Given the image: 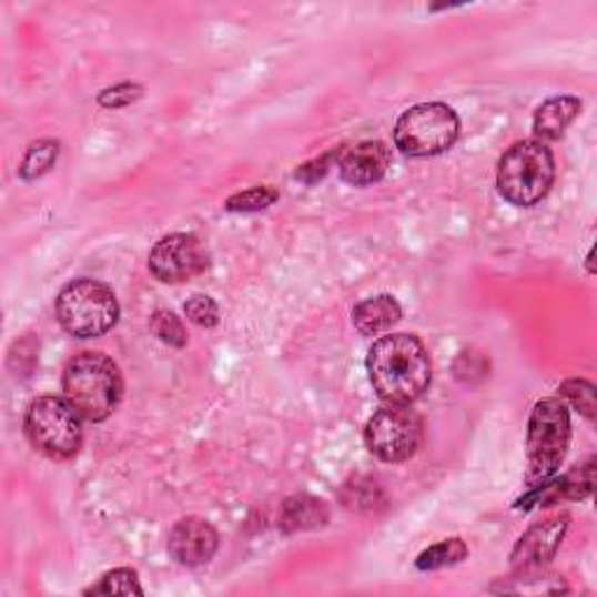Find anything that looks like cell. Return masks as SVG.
I'll return each instance as SVG.
<instances>
[{
  "instance_id": "obj_1",
  "label": "cell",
  "mask_w": 597,
  "mask_h": 597,
  "mask_svg": "<svg viewBox=\"0 0 597 597\" xmlns=\"http://www.w3.org/2000/svg\"><path fill=\"white\" fill-rule=\"evenodd\" d=\"M366 372L376 395L387 404L399 406L421 399L432 383L429 353L413 334L378 338L366 355Z\"/></svg>"
},
{
  "instance_id": "obj_2",
  "label": "cell",
  "mask_w": 597,
  "mask_h": 597,
  "mask_svg": "<svg viewBox=\"0 0 597 597\" xmlns=\"http://www.w3.org/2000/svg\"><path fill=\"white\" fill-rule=\"evenodd\" d=\"M124 393L120 366L108 355L87 351L63 370V395L89 423L108 421Z\"/></svg>"
},
{
  "instance_id": "obj_3",
  "label": "cell",
  "mask_w": 597,
  "mask_h": 597,
  "mask_svg": "<svg viewBox=\"0 0 597 597\" xmlns=\"http://www.w3.org/2000/svg\"><path fill=\"white\" fill-rule=\"evenodd\" d=\"M571 442L569 408L560 399H542L535 404L527 423V486L548 484L560 469Z\"/></svg>"
},
{
  "instance_id": "obj_4",
  "label": "cell",
  "mask_w": 597,
  "mask_h": 597,
  "mask_svg": "<svg viewBox=\"0 0 597 597\" xmlns=\"http://www.w3.org/2000/svg\"><path fill=\"white\" fill-rule=\"evenodd\" d=\"M556 159L544 143L523 141L512 145L497 166V190L518 209L537 205L554 188Z\"/></svg>"
},
{
  "instance_id": "obj_5",
  "label": "cell",
  "mask_w": 597,
  "mask_h": 597,
  "mask_svg": "<svg viewBox=\"0 0 597 597\" xmlns=\"http://www.w3.org/2000/svg\"><path fill=\"white\" fill-rule=\"evenodd\" d=\"M57 317L75 338H97L118 325L120 304L105 283L78 279L59 292Z\"/></svg>"
},
{
  "instance_id": "obj_6",
  "label": "cell",
  "mask_w": 597,
  "mask_h": 597,
  "mask_svg": "<svg viewBox=\"0 0 597 597\" xmlns=\"http://www.w3.org/2000/svg\"><path fill=\"white\" fill-rule=\"evenodd\" d=\"M461 135V118L446 103L413 105L395 124V145L406 156H436Z\"/></svg>"
},
{
  "instance_id": "obj_7",
  "label": "cell",
  "mask_w": 597,
  "mask_h": 597,
  "mask_svg": "<svg viewBox=\"0 0 597 597\" xmlns=\"http://www.w3.org/2000/svg\"><path fill=\"white\" fill-rule=\"evenodd\" d=\"M82 416L68 399L44 395L27 411V434L31 444L52 461H68L82 446Z\"/></svg>"
},
{
  "instance_id": "obj_8",
  "label": "cell",
  "mask_w": 597,
  "mask_h": 597,
  "mask_svg": "<svg viewBox=\"0 0 597 597\" xmlns=\"http://www.w3.org/2000/svg\"><path fill=\"white\" fill-rule=\"evenodd\" d=\"M364 444L383 463H406L423 444V418L408 406L387 404L366 423Z\"/></svg>"
},
{
  "instance_id": "obj_9",
  "label": "cell",
  "mask_w": 597,
  "mask_h": 597,
  "mask_svg": "<svg viewBox=\"0 0 597 597\" xmlns=\"http://www.w3.org/2000/svg\"><path fill=\"white\" fill-rule=\"evenodd\" d=\"M148 266L156 281L169 285L188 283L209 266V252L194 234H171L154 243Z\"/></svg>"
},
{
  "instance_id": "obj_10",
  "label": "cell",
  "mask_w": 597,
  "mask_h": 597,
  "mask_svg": "<svg viewBox=\"0 0 597 597\" xmlns=\"http://www.w3.org/2000/svg\"><path fill=\"white\" fill-rule=\"evenodd\" d=\"M567 527H569V518L565 514L550 516L533 525L512 550L514 569L518 571L542 569L548 560H554V556L558 554V548L567 535Z\"/></svg>"
},
{
  "instance_id": "obj_11",
  "label": "cell",
  "mask_w": 597,
  "mask_h": 597,
  "mask_svg": "<svg viewBox=\"0 0 597 597\" xmlns=\"http://www.w3.org/2000/svg\"><path fill=\"white\" fill-rule=\"evenodd\" d=\"M220 537L217 530L203 518L188 516L173 525L169 535V554L178 565L199 567L211 563L217 554Z\"/></svg>"
},
{
  "instance_id": "obj_12",
  "label": "cell",
  "mask_w": 597,
  "mask_h": 597,
  "mask_svg": "<svg viewBox=\"0 0 597 597\" xmlns=\"http://www.w3.org/2000/svg\"><path fill=\"white\" fill-rule=\"evenodd\" d=\"M389 169V150L378 141H364L338 159L343 182L353 188H366L378 182Z\"/></svg>"
},
{
  "instance_id": "obj_13",
  "label": "cell",
  "mask_w": 597,
  "mask_h": 597,
  "mask_svg": "<svg viewBox=\"0 0 597 597\" xmlns=\"http://www.w3.org/2000/svg\"><path fill=\"white\" fill-rule=\"evenodd\" d=\"M402 306L395 296L378 294L364 298L353 311V325L362 336H378L399 323Z\"/></svg>"
},
{
  "instance_id": "obj_14",
  "label": "cell",
  "mask_w": 597,
  "mask_h": 597,
  "mask_svg": "<svg viewBox=\"0 0 597 597\" xmlns=\"http://www.w3.org/2000/svg\"><path fill=\"white\" fill-rule=\"evenodd\" d=\"M581 101L577 97H556L544 101L533 120V131L544 141H556L565 129L579 118Z\"/></svg>"
},
{
  "instance_id": "obj_15",
  "label": "cell",
  "mask_w": 597,
  "mask_h": 597,
  "mask_svg": "<svg viewBox=\"0 0 597 597\" xmlns=\"http://www.w3.org/2000/svg\"><path fill=\"white\" fill-rule=\"evenodd\" d=\"M330 509L323 499H315L311 495H296L290 497L281 509V530L304 533V530H317V527L327 525Z\"/></svg>"
},
{
  "instance_id": "obj_16",
  "label": "cell",
  "mask_w": 597,
  "mask_h": 597,
  "mask_svg": "<svg viewBox=\"0 0 597 597\" xmlns=\"http://www.w3.org/2000/svg\"><path fill=\"white\" fill-rule=\"evenodd\" d=\"M467 556H469L467 544L463 539L453 537V539H444L439 544L425 548L416 560V567L421 571H434V569H444V567L463 563Z\"/></svg>"
},
{
  "instance_id": "obj_17",
  "label": "cell",
  "mask_w": 597,
  "mask_h": 597,
  "mask_svg": "<svg viewBox=\"0 0 597 597\" xmlns=\"http://www.w3.org/2000/svg\"><path fill=\"white\" fill-rule=\"evenodd\" d=\"M61 145L57 141H38L27 150L24 162L19 166V175L24 180H36L48 173L59 159Z\"/></svg>"
},
{
  "instance_id": "obj_18",
  "label": "cell",
  "mask_w": 597,
  "mask_h": 597,
  "mask_svg": "<svg viewBox=\"0 0 597 597\" xmlns=\"http://www.w3.org/2000/svg\"><path fill=\"white\" fill-rule=\"evenodd\" d=\"M87 595H143V586L138 581V574L129 567L112 569L103 574L97 586L84 590Z\"/></svg>"
},
{
  "instance_id": "obj_19",
  "label": "cell",
  "mask_w": 597,
  "mask_h": 597,
  "mask_svg": "<svg viewBox=\"0 0 597 597\" xmlns=\"http://www.w3.org/2000/svg\"><path fill=\"white\" fill-rule=\"evenodd\" d=\"M150 330L159 341L166 343V346H173V348L188 346L185 325H182V320L171 311H156L150 317Z\"/></svg>"
},
{
  "instance_id": "obj_20",
  "label": "cell",
  "mask_w": 597,
  "mask_h": 597,
  "mask_svg": "<svg viewBox=\"0 0 597 597\" xmlns=\"http://www.w3.org/2000/svg\"><path fill=\"white\" fill-rule=\"evenodd\" d=\"M520 581V586H504V588H495L502 593H560L567 590L565 581L556 574H542L539 569H525L520 571V577L516 579Z\"/></svg>"
},
{
  "instance_id": "obj_21",
  "label": "cell",
  "mask_w": 597,
  "mask_h": 597,
  "mask_svg": "<svg viewBox=\"0 0 597 597\" xmlns=\"http://www.w3.org/2000/svg\"><path fill=\"white\" fill-rule=\"evenodd\" d=\"M558 393L574 406L579 408L588 421H595V385L584 378H569L560 385Z\"/></svg>"
},
{
  "instance_id": "obj_22",
  "label": "cell",
  "mask_w": 597,
  "mask_h": 597,
  "mask_svg": "<svg viewBox=\"0 0 597 597\" xmlns=\"http://www.w3.org/2000/svg\"><path fill=\"white\" fill-rule=\"evenodd\" d=\"M279 201V192L271 188H252L245 192L234 194L232 199L226 201L224 209L232 213H255V211H264L269 209L271 203Z\"/></svg>"
},
{
  "instance_id": "obj_23",
  "label": "cell",
  "mask_w": 597,
  "mask_h": 597,
  "mask_svg": "<svg viewBox=\"0 0 597 597\" xmlns=\"http://www.w3.org/2000/svg\"><path fill=\"white\" fill-rule=\"evenodd\" d=\"M185 315H188L190 323H194L196 327H205V330H211L220 323V308L213 298L205 296V294H194L192 298H188Z\"/></svg>"
},
{
  "instance_id": "obj_24",
  "label": "cell",
  "mask_w": 597,
  "mask_h": 597,
  "mask_svg": "<svg viewBox=\"0 0 597 597\" xmlns=\"http://www.w3.org/2000/svg\"><path fill=\"white\" fill-rule=\"evenodd\" d=\"M143 97V87L133 84V82H124L118 87H110L99 94V103L105 110H118V108H127L131 103H135L138 99Z\"/></svg>"
},
{
  "instance_id": "obj_25",
  "label": "cell",
  "mask_w": 597,
  "mask_h": 597,
  "mask_svg": "<svg viewBox=\"0 0 597 597\" xmlns=\"http://www.w3.org/2000/svg\"><path fill=\"white\" fill-rule=\"evenodd\" d=\"M586 262H588V271L593 273V271H595V269H593V250L588 252V260H586Z\"/></svg>"
}]
</instances>
